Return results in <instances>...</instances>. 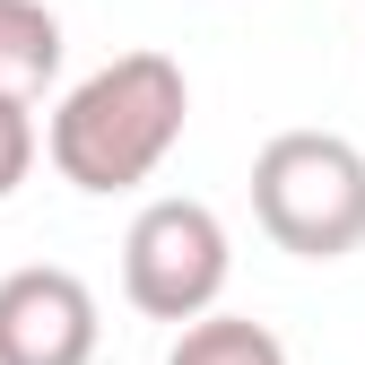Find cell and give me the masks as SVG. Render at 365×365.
<instances>
[{
    "instance_id": "1",
    "label": "cell",
    "mask_w": 365,
    "mask_h": 365,
    "mask_svg": "<svg viewBox=\"0 0 365 365\" xmlns=\"http://www.w3.org/2000/svg\"><path fill=\"white\" fill-rule=\"evenodd\" d=\"M182 122H192V78L165 53H113L87 70L43 122V157L70 192H140V182L174 157Z\"/></svg>"
},
{
    "instance_id": "2",
    "label": "cell",
    "mask_w": 365,
    "mask_h": 365,
    "mask_svg": "<svg viewBox=\"0 0 365 365\" xmlns=\"http://www.w3.org/2000/svg\"><path fill=\"white\" fill-rule=\"evenodd\" d=\"M252 217L296 261H348L365 244V148L339 130H279L252 157Z\"/></svg>"
},
{
    "instance_id": "3",
    "label": "cell",
    "mask_w": 365,
    "mask_h": 365,
    "mask_svg": "<svg viewBox=\"0 0 365 365\" xmlns=\"http://www.w3.org/2000/svg\"><path fill=\"white\" fill-rule=\"evenodd\" d=\"M226 279H235V244H226V217L209 200H148L140 217H130V235H122V296L148 313V322H174V331H192L217 313Z\"/></svg>"
},
{
    "instance_id": "4",
    "label": "cell",
    "mask_w": 365,
    "mask_h": 365,
    "mask_svg": "<svg viewBox=\"0 0 365 365\" xmlns=\"http://www.w3.org/2000/svg\"><path fill=\"white\" fill-rule=\"evenodd\" d=\"M105 313L96 287L61 261H26L0 279V365H96Z\"/></svg>"
},
{
    "instance_id": "5",
    "label": "cell",
    "mask_w": 365,
    "mask_h": 365,
    "mask_svg": "<svg viewBox=\"0 0 365 365\" xmlns=\"http://www.w3.org/2000/svg\"><path fill=\"white\" fill-rule=\"evenodd\" d=\"M61 78V18L43 0H0V96L35 105Z\"/></svg>"
},
{
    "instance_id": "6",
    "label": "cell",
    "mask_w": 365,
    "mask_h": 365,
    "mask_svg": "<svg viewBox=\"0 0 365 365\" xmlns=\"http://www.w3.org/2000/svg\"><path fill=\"white\" fill-rule=\"evenodd\" d=\"M165 365H287V339L252 313H209L165 348Z\"/></svg>"
},
{
    "instance_id": "7",
    "label": "cell",
    "mask_w": 365,
    "mask_h": 365,
    "mask_svg": "<svg viewBox=\"0 0 365 365\" xmlns=\"http://www.w3.org/2000/svg\"><path fill=\"white\" fill-rule=\"evenodd\" d=\"M35 148H43V130H35V105H9V96H0V200H9L18 182L35 174Z\"/></svg>"
}]
</instances>
